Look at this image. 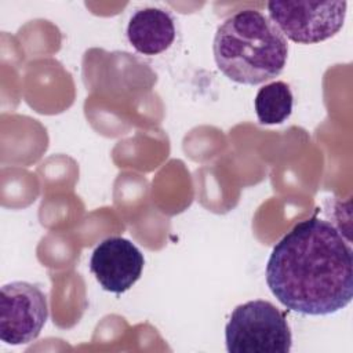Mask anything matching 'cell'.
Returning <instances> with one entry per match:
<instances>
[{"label": "cell", "mask_w": 353, "mask_h": 353, "mask_svg": "<svg viewBox=\"0 0 353 353\" xmlns=\"http://www.w3.org/2000/svg\"><path fill=\"white\" fill-rule=\"evenodd\" d=\"M266 284L288 310L328 316L353 298V252L328 221L312 216L296 223L273 247Z\"/></svg>", "instance_id": "6da1fadb"}, {"label": "cell", "mask_w": 353, "mask_h": 353, "mask_svg": "<svg viewBox=\"0 0 353 353\" xmlns=\"http://www.w3.org/2000/svg\"><path fill=\"white\" fill-rule=\"evenodd\" d=\"M212 51L218 69L229 80L256 85L283 72L288 44L269 17L256 10H243L218 26Z\"/></svg>", "instance_id": "7a4b0ae2"}, {"label": "cell", "mask_w": 353, "mask_h": 353, "mask_svg": "<svg viewBox=\"0 0 353 353\" xmlns=\"http://www.w3.org/2000/svg\"><path fill=\"white\" fill-rule=\"evenodd\" d=\"M225 341L229 353H288L292 346L284 313L263 299L233 309L225 327Z\"/></svg>", "instance_id": "3957f363"}, {"label": "cell", "mask_w": 353, "mask_h": 353, "mask_svg": "<svg viewBox=\"0 0 353 353\" xmlns=\"http://www.w3.org/2000/svg\"><path fill=\"white\" fill-rule=\"evenodd\" d=\"M346 1H269L270 21L284 37L298 44H316L334 37L343 26Z\"/></svg>", "instance_id": "277c9868"}, {"label": "cell", "mask_w": 353, "mask_h": 353, "mask_svg": "<svg viewBox=\"0 0 353 353\" xmlns=\"http://www.w3.org/2000/svg\"><path fill=\"white\" fill-rule=\"evenodd\" d=\"M48 317L47 296L28 281H11L1 287L0 339L12 346L33 342Z\"/></svg>", "instance_id": "5b68a950"}, {"label": "cell", "mask_w": 353, "mask_h": 353, "mask_svg": "<svg viewBox=\"0 0 353 353\" xmlns=\"http://www.w3.org/2000/svg\"><path fill=\"white\" fill-rule=\"evenodd\" d=\"M145 259L139 248L128 239L112 236L92 251L90 270L99 285L109 292L123 294L141 277Z\"/></svg>", "instance_id": "8992f818"}, {"label": "cell", "mask_w": 353, "mask_h": 353, "mask_svg": "<svg viewBox=\"0 0 353 353\" xmlns=\"http://www.w3.org/2000/svg\"><path fill=\"white\" fill-rule=\"evenodd\" d=\"M130 44L143 55H157L171 47L175 40L172 17L156 7L137 10L127 25Z\"/></svg>", "instance_id": "52a82bcc"}, {"label": "cell", "mask_w": 353, "mask_h": 353, "mask_svg": "<svg viewBox=\"0 0 353 353\" xmlns=\"http://www.w3.org/2000/svg\"><path fill=\"white\" fill-rule=\"evenodd\" d=\"M294 97L290 85L284 81H272L259 88L255 99L258 121L265 125L281 124L292 113Z\"/></svg>", "instance_id": "ba28073f"}]
</instances>
